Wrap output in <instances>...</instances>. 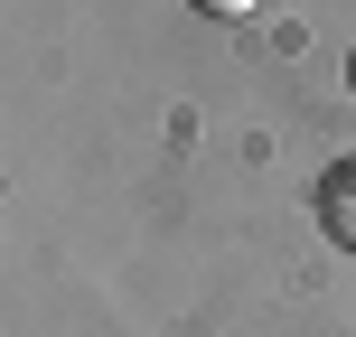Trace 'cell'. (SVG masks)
Listing matches in <instances>:
<instances>
[{
    "mask_svg": "<svg viewBox=\"0 0 356 337\" xmlns=\"http://www.w3.org/2000/svg\"><path fill=\"white\" fill-rule=\"evenodd\" d=\"M188 10H207V19H234V10H253V0H188Z\"/></svg>",
    "mask_w": 356,
    "mask_h": 337,
    "instance_id": "2",
    "label": "cell"
},
{
    "mask_svg": "<svg viewBox=\"0 0 356 337\" xmlns=\"http://www.w3.org/2000/svg\"><path fill=\"white\" fill-rule=\"evenodd\" d=\"M309 206H319V234H328V244L356 253V150L319 169V197H309Z\"/></svg>",
    "mask_w": 356,
    "mask_h": 337,
    "instance_id": "1",
    "label": "cell"
},
{
    "mask_svg": "<svg viewBox=\"0 0 356 337\" xmlns=\"http://www.w3.org/2000/svg\"><path fill=\"white\" fill-rule=\"evenodd\" d=\"M347 94H356V56H347Z\"/></svg>",
    "mask_w": 356,
    "mask_h": 337,
    "instance_id": "3",
    "label": "cell"
}]
</instances>
